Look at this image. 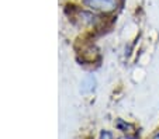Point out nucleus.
<instances>
[{
    "mask_svg": "<svg viewBox=\"0 0 159 139\" xmlns=\"http://www.w3.org/2000/svg\"><path fill=\"white\" fill-rule=\"evenodd\" d=\"M84 3L94 10H102V11H111L116 7L114 0H84Z\"/></svg>",
    "mask_w": 159,
    "mask_h": 139,
    "instance_id": "nucleus-1",
    "label": "nucleus"
},
{
    "mask_svg": "<svg viewBox=\"0 0 159 139\" xmlns=\"http://www.w3.org/2000/svg\"><path fill=\"white\" fill-rule=\"evenodd\" d=\"M97 56H99V52L94 46H90L84 52H82V59L84 62H94L97 59Z\"/></svg>",
    "mask_w": 159,
    "mask_h": 139,
    "instance_id": "nucleus-2",
    "label": "nucleus"
},
{
    "mask_svg": "<svg viewBox=\"0 0 159 139\" xmlns=\"http://www.w3.org/2000/svg\"><path fill=\"white\" fill-rule=\"evenodd\" d=\"M94 89V79L90 76V77L84 79L83 82H82V87L80 90L83 91V93H87V91H92Z\"/></svg>",
    "mask_w": 159,
    "mask_h": 139,
    "instance_id": "nucleus-3",
    "label": "nucleus"
},
{
    "mask_svg": "<svg viewBox=\"0 0 159 139\" xmlns=\"http://www.w3.org/2000/svg\"><path fill=\"white\" fill-rule=\"evenodd\" d=\"M100 139H113V136H111L110 132H102V135H100Z\"/></svg>",
    "mask_w": 159,
    "mask_h": 139,
    "instance_id": "nucleus-4",
    "label": "nucleus"
},
{
    "mask_svg": "<svg viewBox=\"0 0 159 139\" xmlns=\"http://www.w3.org/2000/svg\"><path fill=\"white\" fill-rule=\"evenodd\" d=\"M155 139H159V133H158V135H156V136H155Z\"/></svg>",
    "mask_w": 159,
    "mask_h": 139,
    "instance_id": "nucleus-5",
    "label": "nucleus"
}]
</instances>
